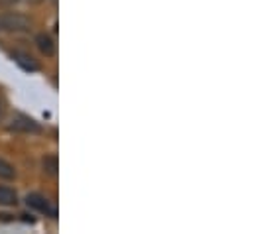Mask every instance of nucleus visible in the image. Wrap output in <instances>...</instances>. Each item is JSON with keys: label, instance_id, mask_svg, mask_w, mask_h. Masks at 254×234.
<instances>
[{"label": "nucleus", "instance_id": "f257e3e1", "mask_svg": "<svg viewBox=\"0 0 254 234\" xmlns=\"http://www.w3.org/2000/svg\"><path fill=\"white\" fill-rule=\"evenodd\" d=\"M32 28V22L28 16L20 14V12H2L0 14V32H28Z\"/></svg>", "mask_w": 254, "mask_h": 234}, {"label": "nucleus", "instance_id": "f03ea898", "mask_svg": "<svg viewBox=\"0 0 254 234\" xmlns=\"http://www.w3.org/2000/svg\"><path fill=\"white\" fill-rule=\"evenodd\" d=\"M10 130L16 132H32V134H40L42 128L34 118L26 117V115H14L10 120Z\"/></svg>", "mask_w": 254, "mask_h": 234}, {"label": "nucleus", "instance_id": "7ed1b4c3", "mask_svg": "<svg viewBox=\"0 0 254 234\" xmlns=\"http://www.w3.org/2000/svg\"><path fill=\"white\" fill-rule=\"evenodd\" d=\"M26 203H28V207H32V209H36V211H40V213H44V215H48V217H56V215H58L56 209L50 205V201H48L46 197L38 195V193H30V195L26 197Z\"/></svg>", "mask_w": 254, "mask_h": 234}, {"label": "nucleus", "instance_id": "20e7f679", "mask_svg": "<svg viewBox=\"0 0 254 234\" xmlns=\"http://www.w3.org/2000/svg\"><path fill=\"white\" fill-rule=\"evenodd\" d=\"M36 44H38V48H40V52H42L44 56H48V58H54V56H56V42L52 40V36L40 34L38 40H36Z\"/></svg>", "mask_w": 254, "mask_h": 234}, {"label": "nucleus", "instance_id": "39448f33", "mask_svg": "<svg viewBox=\"0 0 254 234\" xmlns=\"http://www.w3.org/2000/svg\"><path fill=\"white\" fill-rule=\"evenodd\" d=\"M12 59L24 69V71H38L40 69V63L36 61V59L32 58V56H28V54H12Z\"/></svg>", "mask_w": 254, "mask_h": 234}, {"label": "nucleus", "instance_id": "423d86ee", "mask_svg": "<svg viewBox=\"0 0 254 234\" xmlns=\"http://www.w3.org/2000/svg\"><path fill=\"white\" fill-rule=\"evenodd\" d=\"M18 203V195L14 189H8V187H0V205L4 207H12Z\"/></svg>", "mask_w": 254, "mask_h": 234}, {"label": "nucleus", "instance_id": "0eeeda50", "mask_svg": "<svg viewBox=\"0 0 254 234\" xmlns=\"http://www.w3.org/2000/svg\"><path fill=\"white\" fill-rule=\"evenodd\" d=\"M14 177H16L14 166L0 158V179H14Z\"/></svg>", "mask_w": 254, "mask_h": 234}, {"label": "nucleus", "instance_id": "6e6552de", "mask_svg": "<svg viewBox=\"0 0 254 234\" xmlns=\"http://www.w3.org/2000/svg\"><path fill=\"white\" fill-rule=\"evenodd\" d=\"M44 170L50 174V176H56L58 174V158L56 156H50L44 160Z\"/></svg>", "mask_w": 254, "mask_h": 234}]
</instances>
